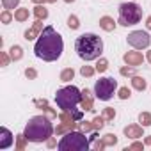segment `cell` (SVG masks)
<instances>
[{"label": "cell", "mask_w": 151, "mask_h": 151, "mask_svg": "<svg viewBox=\"0 0 151 151\" xmlns=\"http://www.w3.org/2000/svg\"><path fill=\"white\" fill-rule=\"evenodd\" d=\"M34 4H45V0H32Z\"/></svg>", "instance_id": "42"}, {"label": "cell", "mask_w": 151, "mask_h": 151, "mask_svg": "<svg viewBox=\"0 0 151 151\" xmlns=\"http://www.w3.org/2000/svg\"><path fill=\"white\" fill-rule=\"evenodd\" d=\"M34 105H36L37 109H43V110H45V109L48 107V100H45V98L39 100V98H37V100H34Z\"/></svg>", "instance_id": "37"}, {"label": "cell", "mask_w": 151, "mask_h": 151, "mask_svg": "<svg viewBox=\"0 0 151 151\" xmlns=\"http://www.w3.org/2000/svg\"><path fill=\"white\" fill-rule=\"evenodd\" d=\"M73 77H75V69H73V68H64V69L60 71V80H62V82H71Z\"/></svg>", "instance_id": "19"}, {"label": "cell", "mask_w": 151, "mask_h": 151, "mask_svg": "<svg viewBox=\"0 0 151 151\" xmlns=\"http://www.w3.org/2000/svg\"><path fill=\"white\" fill-rule=\"evenodd\" d=\"M78 128H80V132H84V133H91V132L94 130L93 121H78Z\"/></svg>", "instance_id": "24"}, {"label": "cell", "mask_w": 151, "mask_h": 151, "mask_svg": "<svg viewBox=\"0 0 151 151\" xmlns=\"http://www.w3.org/2000/svg\"><path fill=\"white\" fill-rule=\"evenodd\" d=\"M139 123L146 128V126H151V112H140L139 114Z\"/></svg>", "instance_id": "23"}, {"label": "cell", "mask_w": 151, "mask_h": 151, "mask_svg": "<svg viewBox=\"0 0 151 151\" xmlns=\"http://www.w3.org/2000/svg\"><path fill=\"white\" fill-rule=\"evenodd\" d=\"M116 25H117V22H114V18H110V16H101L100 18V27L105 32H112L116 29Z\"/></svg>", "instance_id": "14"}, {"label": "cell", "mask_w": 151, "mask_h": 151, "mask_svg": "<svg viewBox=\"0 0 151 151\" xmlns=\"http://www.w3.org/2000/svg\"><path fill=\"white\" fill-rule=\"evenodd\" d=\"M119 73L123 75V77H133V75H135V66H123L121 69H119Z\"/></svg>", "instance_id": "32"}, {"label": "cell", "mask_w": 151, "mask_h": 151, "mask_svg": "<svg viewBox=\"0 0 151 151\" xmlns=\"http://www.w3.org/2000/svg\"><path fill=\"white\" fill-rule=\"evenodd\" d=\"M142 20V7L135 2H124L119 6V25L132 27Z\"/></svg>", "instance_id": "6"}, {"label": "cell", "mask_w": 151, "mask_h": 151, "mask_svg": "<svg viewBox=\"0 0 151 151\" xmlns=\"http://www.w3.org/2000/svg\"><path fill=\"white\" fill-rule=\"evenodd\" d=\"M107 69H109V60H107L105 57L96 59V71H98V73H105Z\"/></svg>", "instance_id": "21"}, {"label": "cell", "mask_w": 151, "mask_h": 151, "mask_svg": "<svg viewBox=\"0 0 151 151\" xmlns=\"http://www.w3.org/2000/svg\"><path fill=\"white\" fill-rule=\"evenodd\" d=\"M146 59H147V60H149V62H151V50H149V52H147V55H146Z\"/></svg>", "instance_id": "43"}, {"label": "cell", "mask_w": 151, "mask_h": 151, "mask_svg": "<svg viewBox=\"0 0 151 151\" xmlns=\"http://www.w3.org/2000/svg\"><path fill=\"white\" fill-rule=\"evenodd\" d=\"M23 133L29 142H45L52 137V133H55V128L48 116H34L29 119Z\"/></svg>", "instance_id": "4"}, {"label": "cell", "mask_w": 151, "mask_h": 151, "mask_svg": "<svg viewBox=\"0 0 151 151\" xmlns=\"http://www.w3.org/2000/svg\"><path fill=\"white\" fill-rule=\"evenodd\" d=\"M93 126H94V130H101L105 126V117L103 116H96L93 119Z\"/></svg>", "instance_id": "33"}, {"label": "cell", "mask_w": 151, "mask_h": 151, "mask_svg": "<svg viewBox=\"0 0 151 151\" xmlns=\"http://www.w3.org/2000/svg\"><path fill=\"white\" fill-rule=\"evenodd\" d=\"M27 142H29V139L25 137V133L16 135V151H23L27 147Z\"/></svg>", "instance_id": "20"}, {"label": "cell", "mask_w": 151, "mask_h": 151, "mask_svg": "<svg viewBox=\"0 0 151 151\" xmlns=\"http://www.w3.org/2000/svg\"><path fill=\"white\" fill-rule=\"evenodd\" d=\"M34 16H36V20H46L48 18V9L43 6V4H36V7H34Z\"/></svg>", "instance_id": "17"}, {"label": "cell", "mask_w": 151, "mask_h": 151, "mask_svg": "<svg viewBox=\"0 0 151 151\" xmlns=\"http://www.w3.org/2000/svg\"><path fill=\"white\" fill-rule=\"evenodd\" d=\"M144 146H146V144H142V142H133V144H130V146L126 147V151H142Z\"/></svg>", "instance_id": "36"}, {"label": "cell", "mask_w": 151, "mask_h": 151, "mask_svg": "<svg viewBox=\"0 0 151 151\" xmlns=\"http://www.w3.org/2000/svg\"><path fill=\"white\" fill-rule=\"evenodd\" d=\"M142 124H128V126H124V135L128 137V139H140V137H144L142 135Z\"/></svg>", "instance_id": "13"}, {"label": "cell", "mask_w": 151, "mask_h": 151, "mask_svg": "<svg viewBox=\"0 0 151 151\" xmlns=\"http://www.w3.org/2000/svg\"><path fill=\"white\" fill-rule=\"evenodd\" d=\"M68 27H69L71 30H77V29L80 27V20L75 16V14H71V16L68 18Z\"/></svg>", "instance_id": "27"}, {"label": "cell", "mask_w": 151, "mask_h": 151, "mask_svg": "<svg viewBox=\"0 0 151 151\" xmlns=\"http://www.w3.org/2000/svg\"><path fill=\"white\" fill-rule=\"evenodd\" d=\"M2 6H4V9H16L18 6H20V0H2Z\"/></svg>", "instance_id": "30"}, {"label": "cell", "mask_w": 151, "mask_h": 151, "mask_svg": "<svg viewBox=\"0 0 151 151\" xmlns=\"http://www.w3.org/2000/svg\"><path fill=\"white\" fill-rule=\"evenodd\" d=\"M75 50H77L78 57L86 62L89 60H96L101 57V52H103V41L100 36L93 34V32H87V34H82L77 37L75 41Z\"/></svg>", "instance_id": "3"}, {"label": "cell", "mask_w": 151, "mask_h": 151, "mask_svg": "<svg viewBox=\"0 0 151 151\" xmlns=\"http://www.w3.org/2000/svg\"><path fill=\"white\" fill-rule=\"evenodd\" d=\"M144 144H146V146H149V147H151V135H147V137H146V139H144Z\"/></svg>", "instance_id": "40"}, {"label": "cell", "mask_w": 151, "mask_h": 151, "mask_svg": "<svg viewBox=\"0 0 151 151\" xmlns=\"http://www.w3.org/2000/svg\"><path fill=\"white\" fill-rule=\"evenodd\" d=\"M132 87H133L135 91H144V89L147 87V84H146V80H144L142 77L133 75V77H132Z\"/></svg>", "instance_id": "16"}, {"label": "cell", "mask_w": 151, "mask_h": 151, "mask_svg": "<svg viewBox=\"0 0 151 151\" xmlns=\"http://www.w3.org/2000/svg\"><path fill=\"white\" fill-rule=\"evenodd\" d=\"M80 107L84 112H93L94 110V100H93V93L89 89L82 91V100H80Z\"/></svg>", "instance_id": "10"}, {"label": "cell", "mask_w": 151, "mask_h": 151, "mask_svg": "<svg viewBox=\"0 0 151 151\" xmlns=\"http://www.w3.org/2000/svg\"><path fill=\"white\" fill-rule=\"evenodd\" d=\"M9 55H11V59L16 62V60H20V59L23 57V48H22L20 45H13L11 50H9Z\"/></svg>", "instance_id": "18"}, {"label": "cell", "mask_w": 151, "mask_h": 151, "mask_svg": "<svg viewBox=\"0 0 151 151\" xmlns=\"http://www.w3.org/2000/svg\"><path fill=\"white\" fill-rule=\"evenodd\" d=\"M126 41H128V45L133 46L135 50H142V48H147V46H149L151 37H149V34L144 32V30H133V32L128 34Z\"/></svg>", "instance_id": "8"}, {"label": "cell", "mask_w": 151, "mask_h": 151, "mask_svg": "<svg viewBox=\"0 0 151 151\" xmlns=\"http://www.w3.org/2000/svg\"><path fill=\"white\" fill-rule=\"evenodd\" d=\"M25 77H27L29 80H36V78H37V71H36L34 68H27V69H25Z\"/></svg>", "instance_id": "35"}, {"label": "cell", "mask_w": 151, "mask_h": 151, "mask_svg": "<svg viewBox=\"0 0 151 151\" xmlns=\"http://www.w3.org/2000/svg\"><path fill=\"white\" fill-rule=\"evenodd\" d=\"M62 50H64V43H62V37L60 34L52 27H45L43 32L39 34L36 45H34V53L37 59H43L46 62H53L57 59H60L62 55Z\"/></svg>", "instance_id": "1"}, {"label": "cell", "mask_w": 151, "mask_h": 151, "mask_svg": "<svg viewBox=\"0 0 151 151\" xmlns=\"http://www.w3.org/2000/svg\"><path fill=\"white\" fill-rule=\"evenodd\" d=\"M41 32H43V23H41V20H36V23H32V27L29 30H25V39L32 41V39L39 37Z\"/></svg>", "instance_id": "12"}, {"label": "cell", "mask_w": 151, "mask_h": 151, "mask_svg": "<svg viewBox=\"0 0 151 151\" xmlns=\"http://www.w3.org/2000/svg\"><path fill=\"white\" fill-rule=\"evenodd\" d=\"M14 140V135L7 130V128H0V149H7Z\"/></svg>", "instance_id": "11"}, {"label": "cell", "mask_w": 151, "mask_h": 151, "mask_svg": "<svg viewBox=\"0 0 151 151\" xmlns=\"http://www.w3.org/2000/svg\"><path fill=\"white\" fill-rule=\"evenodd\" d=\"M117 96H119L121 100H128V98L132 96V91H130L128 87H119V91H117Z\"/></svg>", "instance_id": "34"}, {"label": "cell", "mask_w": 151, "mask_h": 151, "mask_svg": "<svg viewBox=\"0 0 151 151\" xmlns=\"http://www.w3.org/2000/svg\"><path fill=\"white\" fill-rule=\"evenodd\" d=\"M93 144H94V149H96V151H101V149H105V147H107V146H105V142H103V140H98V139H96Z\"/></svg>", "instance_id": "38"}, {"label": "cell", "mask_w": 151, "mask_h": 151, "mask_svg": "<svg viewBox=\"0 0 151 151\" xmlns=\"http://www.w3.org/2000/svg\"><path fill=\"white\" fill-rule=\"evenodd\" d=\"M123 60L128 64V66H140L142 62H144V57H142V53L140 52H135V50H132V52H126L124 55H123Z\"/></svg>", "instance_id": "9"}, {"label": "cell", "mask_w": 151, "mask_h": 151, "mask_svg": "<svg viewBox=\"0 0 151 151\" xmlns=\"http://www.w3.org/2000/svg\"><path fill=\"white\" fill-rule=\"evenodd\" d=\"M96 73V68H93V66H82L80 68V75H82V77H93V75Z\"/></svg>", "instance_id": "28"}, {"label": "cell", "mask_w": 151, "mask_h": 151, "mask_svg": "<svg viewBox=\"0 0 151 151\" xmlns=\"http://www.w3.org/2000/svg\"><path fill=\"white\" fill-rule=\"evenodd\" d=\"M29 18H30V13H29L27 7H18V9H14V20H16V22L23 23V22H27Z\"/></svg>", "instance_id": "15"}, {"label": "cell", "mask_w": 151, "mask_h": 151, "mask_svg": "<svg viewBox=\"0 0 151 151\" xmlns=\"http://www.w3.org/2000/svg\"><path fill=\"white\" fill-rule=\"evenodd\" d=\"M89 146H91V140L84 135V132L71 130L60 139L57 147L59 151H87Z\"/></svg>", "instance_id": "5"}, {"label": "cell", "mask_w": 151, "mask_h": 151, "mask_svg": "<svg viewBox=\"0 0 151 151\" xmlns=\"http://www.w3.org/2000/svg\"><path fill=\"white\" fill-rule=\"evenodd\" d=\"M13 20H14V14H13L9 9H4V11H2V14H0V22L7 25V23H11Z\"/></svg>", "instance_id": "25"}, {"label": "cell", "mask_w": 151, "mask_h": 151, "mask_svg": "<svg viewBox=\"0 0 151 151\" xmlns=\"http://www.w3.org/2000/svg\"><path fill=\"white\" fill-rule=\"evenodd\" d=\"M146 27H147V30H151V16H147V20H146Z\"/></svg>", "instance_id": "41"}, {"label": "cell", "mask_w": 151, "mask_h": 151, "mask_svg": "<svg viewBox=\"0 0 151 151\" xmlns=\"http://www.w3.org/2000/svg\"><path fill=\"white\" fill-rule=\"evenodd\" d=\"M46 146H48V147H55V146H59V144L55 142V139H52V137H50V139L46 140Z\"/></svg>", "instance_id": "39"}, {"label": "cell", "mask_w": 151, "mask_h": 151, "mask_svg": "<svg viewBox=\"0 0 151 151\" xmlns=\"http://www.w3.org/2000/svg\"><path fill=\"white\" fill-rule=\"evenodd\" d=\"M64 2H66V4H73V2H75V0H64Z\"/></svg>", "instance_id": "45"}, {"label": "cell", "mask_w": 151, "mask_h": 151, "mask_svg": "<svg viewBox=\"0 0 151 151\" xmlns=\"http://www.w3.org/2000/svg\"><path fill=\"white\" fill-rule=\"evenodd\" d=\"M80 100H82V91L75 86H66V87L59 89L55 94L57 107L60 110L71 112L75 121H82V117H84V110H77V107L80 105Z\"/></svg>", "instance_id": "2"}, {"label": "cell", "mask_w": 151, "mask_h": 151, "mask_svg": "<svg viewBox=\"0 0 151 151\" xmlns=\"http://www.w3.org/2000/svg\"><path fill=\"white\" fill-rule=\"evenodd\" d=\"M45 2H46V4H55L57 0H45Z\"/></svg>", "instance_id": "44"}, {"label": "cell", "mask_w": 151, "mask_h": 151, "mask_svg": "<svg viewBox=\"0 0 151 151\" xmlns=\"http://www.w3.org/2000/svg\"><path fill=\"white\" fill-rule=\"evenodd\" d=\"M71 130H73V128H71V126H68V124H64V123H60V124H57V126H55V133H57V135H66V133H68V132H71Z\"/></svg>", "instance_id": "29"}, {"label": "cell", "mask_w": 151, "mask_h": 151, "mask_svg": "<svg viewBox=\"0 0 151 151\" xmlns=\"http://www.w3.org/2000/svg\"><path fill=\"white\" fill-rule=\"evenodd\" d=\"M11 60H13V59H11V55H9L7 52H0V66H2V68L9 66Z\"/></svg>", "instance_id": "31"}, {"label": "cell", "mask_w": 151, "mask_h": 151, "mask_svg": "<svg viewBox=\"0 0 151 151\" xmlns=\"http://www.w3.org/2000/svg\"><path fill=\"white\" fill-rule=\"evenodd\" d=\"M116 91H117V80H114L112 77H103V78L96 80V84H94V94L101 101H109Z\"/></svg>", "instance_id": "7"}, {"label": "cell", "mask_w": 151, "mask_h": 151, "mask_svg": "<svg viewBox=\"0 0 151 151\" xmlns=\"http://www.w3.org/2000/svg\"><path fill=\"white\" fill-rule=\"evenodd\" d=\"M101 140L105 142V146H107V147H114V146L117 144V137H116L114 133H107V135H103V137H101Z\"/></svg>", "instance_id": "22"}, {"label": "cell", "mask_w": 151, "mask_h": 151, "mask_svg": "<svg viewBox=\"0 0 151 151\" xmlns=\"http://www.w3.org/2000/svg\"><path fill=\"white\" fill-rule=\"evenodd\" d=\"M103 117H105V121H114V117H116V109L114 107H107V109H103V114H101Z\"/></svg>", "instance_id": "26"}]
</instances>
